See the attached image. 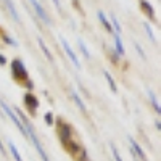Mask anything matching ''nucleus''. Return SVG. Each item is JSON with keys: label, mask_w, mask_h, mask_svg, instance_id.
Here are the masks:
<instances>
[{"label": "nucleus", "mask_w": 161, "mask_h": 161, "mask_svg": "<svg viewBox=\"0 0 161 161\" xmlns=\"http://www.w3.org/2000/svg\"><path fill=\"white\" fill-rule=\"evenodd\" d=\"M29 2H31V5L34 7V10H36V13H37V16H39L40 19H42V21H44L47 26H50V24H52V21H50L48 15L45 13V10L42 8V5H40L39 0H29Z\"/></svg>", "instance_id": "20e7f679"}, {"label": "nucleus", "mask_w": 161, "mask_h": 161, "mask_svg": "<svg viewBox=\"0 0 161 161\" xmlns=\"http://www.w3.org/2000/svg\"><path fill=\"white\" fill-rule=\"evenodd\" d=\"M77 44H79V48H80V52H82L84 55H86V58H90V52H89V48L86 47V44H84L80 39L77 40Z\"/></svg>", "instance_id": "4468645a"}, {"label": "nucleus", "mask_w": 161, "mask_h": 161, "mask_svg": "<svg viewBox=\"0 0 161 161\" xmlns=\"http://www.w3.org/2000/svg\"><path fill=\"white\" fill-rule=\"evenodd\" d=\"M0 64H5V58L2 55H0Z\"/></svg>", "instance_id": "412c9836"}, {"label": "nucleus", "mask_w": 161, "mask_h": 161, "mask_svg": "<svg viewBox=\"0 0 161 161\" xmlns=\"http://www.w3.org/2000/svg\"><path fill=\"white\" fill-rule=\"evenodd\" d=\"M114 34V32H113ZM114 44H116V50L119 55H124V47H123V42H121V37L119 34H114Z\"/></svg>", "instance_id": "9d476101"}, {"label": "nucleus", "mask_w": 161, "mask_h": 161, "mask_svg": "<svg viewBox=\"0 0 161 161\" xmlns=\"http://www.w3.org/2000/svg\"><path fill=\"white\" fill-rule=\"evenodd\" d=\"M143 28H145V31H147V36H148L153 42H156V37H155V34H153V31H152V28H150V24H148V23H143Z\"/></svg>", "instance_id": "dca6fc26"}, {"label": "nucleus", "mask_w": 161, "mask_h": 161, "mask_svg": "<svg viewBox=\"0 0 161 161\" xmlns=\"http://www.w3.org/2000/svg\"><path fill=\"white\" fill-rule=\"evenodd\" d=\"M53 3L57 5V8H58V10H61V3H60V0H53Z\"/></svg>", "instance_id": "aec40b11"}, {"label": "nucleus", "mask_w": 161, "mask_h": 161, "mask_svg": "<svg viewBox=\"0 0 161 161\" xmlns=\"http://www.w3.org/2000/svg\"><path fill=\"white\" fill-rule=\"evenodd\" d=\"M8 147H10V152H11V155H13V158H15L16 161H23V158H21V155L18 153V148L15 147V143H13L11 140H8Z\"/></svg>", "instance_id": "1a4fd4ad"}, {"label": "nucleus", "mask_w": 161, "mask_h": 161, "mask_svg": "<svg viewBox=\"0 0 161 161\" xmlns=\"http://www.w3.org/2000/svg\"><path fill=\"white\" fill-rule=\"evenodd\" d=\"M103 74H105V77H106V80H108V84H110V87H111V90H113V92H116L118 89H116V84H114V80H113V77L110 76V73H108V71H105Z\"/></svg>", "instance_id": "2eb2a0df"}, {"label": "nucleus", "mask_w": 161, "mask_h": 161, "mask_svg": "<svg viewBox=\"0 0 161 161\" xmlns=\"http://www.w3.org/2000/svg\"><path fill=\"white\" fill-rule=\"evenodd\" d=\"M142 7H143V10L150 15V18H155V11H153V8H152V5H150L148 2H145V0H143V2H142Z\"/></svg>", "instance_id": "ddd939ff"}, {"label": "nucleus", "mask_w": 161, "mask_h": 161, "mask_svg": "<svg viewBox=\"0 0 161 161\" xmlns=\"http://www.w3.org/2000/svg\"><path fill=\"white\" fill-rule=\"evenodd\" d=\"M111 21H113V26H111V28H114V29H116V32H114V34H121V26H119V21H118L113 15H111Z\"/></svg>", "instance_id": "f3484780"}, {"label": "nucleus", "mask_w": 161, "mask_h": 161, "mask_svg": "<svg viewBox=\"0 0 161 161\" xmlns=\"http://www.w3.org/2000/svg\"><path fill=\"white\" fill-rule=\"evenodd\" d=\"M16 116H19V119H21V123H23V126H24V129H26V137H28L29 140H31V143L34 145V148L37 150V153H39V156L42 158V161H50L48 159V156H47V153H45V150H44V147H42V143H40V140L37 139V136H36V132H34V129L31 127V123L28 119H26V116L18 110L16 111Z\"/></svg>", "instance_id": "f257e3e1"}, {"label": "nucleus", "mask_w": 161, "mask_h": 161, "mask_svg": "<svg viewBox=\"0 0 161 161\" xmlns=\"http://www.w3.org/2000/svg\"><path fill=\"white\" fill-rule=\"evenodd\" d=\"M98 18H100V23L105 26V29L108 31V32H113V28H111V24H110V21H108V18L105 16V13L102 11V10H98Z\"/></svg>", "instance_id": "423d86ee"}, {"label": "nucleus", "mask_w": 161, "mask_h": 161, "mask_svg": "<svg viewBox=\"0 0 161 161\" xmlns=\"http://www.w3.org/2000/svg\"><path fill=\"white\" fill-rule=\"evenodd\" d=\"M5 3H7V7H8L10 13H11L13 19H15L16 23H19V16H18V13H16V10H15V5H13V2H11V0H5Z\"/></svg>", "instance_id": "6e6552de"}, {"label": "nucleus", "mask_w": 161, "mask_h": 161, "mask_svg": "<svg viewBox=\"0 0 161 161\" xmlns=\"http://www.w3.org/2000/svg\"><path fill=\"white\" fill-rule=\"evenodd\" d=\"M136 48L139 50V53H140V55H142V58H145V53H143V50L140 48V45H139V44H136Z\"/></svg>", "instance_id": "6ab92c4d"}, {"label": "nucleus", "mask_w": 161, "mask_h": 161, "mask_svg": "<svg viewBox=\"0 0 161 161\" xmlns=\"http://www.w3.org/2000/svg\"><path fill=\"white\" fill-rule=\"evenodd\" d=\"M0 106H2V110L5 111V114L15 123V126L19 129V132L23 134V136H26V129H24V126H23V123H21V119H18V116H16V113H13V110L10 108V106L3 102V100H0Z\"/></svg>", "instance_id": "f03ea898"}, {"label": "nucleus", "mask_w": 161, "mask_h": 161, "mask_svg": "<svg viewBox=\"0 0 161 161\" xmlns=\"http://www.w3.org/2000/svg\"><path fill=\"white\" fill-rule=\"evenodd\" d=\"M111 153H113V158H114V161H123V158H121L119 152L114 148V147H111Z\"/></svg>", "instance_id": "a211bd4d"}, {"label": "nucleus", "mask_w": 161, "mask_h": 161, "mask_svg": "<svg viewBox=\"0 0 161 161\" xmlns=\"http://www.w3.org/2000/svg\"><path fill=\"white\" fill-rule=\"evenodd\" d=\"M71 97H73V100H74V102L77 103V106H79V110H80V111H86V105L82 103V100H80V97L77 95V93H76L74 90L71 92Z\"/></svg>", "instance_id": "9b49d317"}, {"label": "nucleus", "mask_w": 161, "mask_h": 161, "mask_svg": "<svg viewBox=\"0 0 161 161\" xmlns=\"http://www.w3.org/2000/svg\"><path fill=\"white\" fill-rule=\"evenodd\" d=\"M60 40H61V45H63V48H64V52H66V55H68L69 60L73 61V64L76 66V68H80V63H79V60H77V57H76V53L73 52V48L69 47L68 40H66L64 37H60Z\"/></svg>", "instance_id": "39448f33"}, {"label": "nucleus", "mask_w": 161, "mask_h": 161, "mask_svg": "<svg viewBox=\"0 0 161 161\" xmlns=\"http://www.w3.org/2000/svg\"><path fill=\"white\" fill-rule=\"evenodd\" d=\"M0 152H2V153L5 155V148H3V147H2V142H0Z\"/></svg>", "instance_id": "4be33fe9"}, {"label": "nucleus", "mask_w": 161, "mask_h": 161, "mask_svg": "<svg viewBox=\"0 0 161 161\" xmlns=\"http://www.w3.org/2000/svg\"><path fill=\"white\" fill-rule=\"evenodd\" d=\"M147 93H148V98H150V102H152V105H153L155 111H156V113H161L159 105H158V98H156V95L153 93V90H152V89H147Z\"/></svg>", "instance_id": "0eeeda50"}, {"label": "nucleus", "mask_w": 161, "mask_h": 161, "mask_svg": "<svg viewBox=\"0 0 161 161\" xmlns=\"http://www.w3.org/2000/svg\"><path fill=\"white\" fill-rule=\"evenodd\" d=\"M129 145H130V153L134 155L136 161H147V156H145L143 150L140 148V145L134 140L132 137H129Z\"/></svg>", "instance_id": "7ed1b4c3"}, {"label": "nucleus", "mask_w": 161, "mask_h": 161, "mask_svg": "<svg viewBox=\"0 0 161 161\" xmlns=\"http://www.w3.org/2000/svg\"><path fill=\"white\" fill-rule=\"evenodd\" d=\"M37 42H39V45H40V50H42V52L45 53V57H47V60H50V61H52V53H50V52H48V48L45 47V44H44V40H42V39L39 37V39H37Z\"/></svg>", "instance_id": "f8f14e48"}]
</instances>
